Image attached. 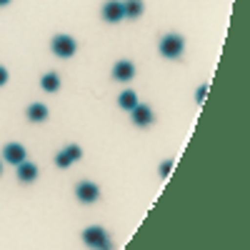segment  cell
<instances>
[{"label": "cell", "instance_id": "obj_8", "mask_svg": "<svg viewBox=\"0 0 250 250\" xmlns=\"http://www.w3.org/2000/svg\"><path fill=\"white\" fill-rule=\"evenodd\" d=\"M113 78L125 83V80H133L135 78V65L130 60H118L115 65H113Z\"/></svg>", "mask_w": 250, "mask_h": 250}, {"label": "cell", "instance_id": "obj_7", "mask_svg": "<svg viewBox=\"0 0 250 250\" xmlns=\"http://www.w3.org/2000/svg\"><path fill=\"white\" fill-rule=\"evenodd\" d=\"M3 155H5V163H13V165L28 160V153H25V148L20 143H8L3 148Z\"/></svg>", "mask_w": 250, "mask_h": 250}, {"label": "cell", "instance_id": "obj_19", "mask_svg": "<svg viewBox=\"0 0 250 250\" xmlns=\"http://www.w3.org/2000/svg\"><path fill=\"white\" fill-rule=\"evenodd\" d=\"M0 173H3V163H0Z\"/></svg>", "mask_w": 250, "mask_h": 250}, {"label": "cell", "instance_id": "obj_16", "mask_svg": "<svg viewBox=\"0 0 250 250\" xmlns=\"http://www.w3.org/2000/svg\"><path fill=\"white\" fill-rule=\"evenodd\" d=\"M205 95H208V85H200V88H198V93H195V100H198V103H203V100H205Z\"/></svg>", "mask_w": 250, "mask_h": 250}, {"label": "cell", "instance_id": "obj_18", "mask_svg": "<svg viewBox=\"0 0 250 250\" xmlns=\"http://www.w3.org/2000/svg\"><path fill=\"white\" fill-rule=\"evenodd\" d=\"M10 3V0H0V5H8Z\"/></svg>", "mask_w": 250, "mask_h": 250}, {"label": "cell", "instance_id": "obj_4", "mask_svg": "<svg viewBox=\"0 0 250 250\" xmlns=\"http://www.w3.org/2000/svg\"><path fill=\"white\" fill-rule=\"evenodd\" d=\"M83 158V150H80V145H65V148H62L58 155H55V165L58 168H70L73 163H78Z\"/></svg>", "mask_w": 250, "mask_h": 250}, {"label": "cell", "instance_id": "obj_12", "mask_svg": "<svg viewBox=\"0 0 250 250\" xmlns=\"http://www.w3.org/2000/svg\"><path fill=\"white\" fill-rule=\"evenodd\" d=\"M40 88H43L45 93L60 90V75H58V73H45L43 78H40Z\"/></svg>", "mask_w": 250, "mask_h": 250}, {"label": "cell", "instance_id": "obj_9", "mask_svg": "<svg viewBox=\"0 0 250 250\" xmlns=\"http://www.w3.org/2000/svg\"><path fill=\"white\" fill-rule=\"evenodd\" d=\"M130 113H133V123L140 125V128H145V125H150V123L155 120V118H153V110H150L148 105H140V103H138Z\"/></svg>", "mask_w": 250, "mask_h": 250}, {"label": "cell", "instance_id": "obj_13", "mask_svg": "<svg viewBox=\"0 0 250 250\" xmlns=\"http://www.w3.org/2000/svg\"><path fill=\"white\" fill-rule=\"evenodd\" d=\"M123 15L125 18H140L143 15V0H125L123 3Z\"/></svg>", "mask_w": 250, "mask_h": 250}, {"label": "cell", "instance_id": "obj_15", "mask_svg": "<svg viewBox=\"0 0 250 250\" xmlns=\"http://www.w3.org/2000/svg\"><path fill=\"white\" fill-rule=\"evenodd\" d=\"M170 170H173V163H170V160H168V163H160V175H163V178L168 175Z\"/></svg>", "mask_w": 250, "mask_h": 250}, {"label": "cell", "instance_id": "obj_11", "mask_svg": "<svg viewBox=\"0 0 250 250\" xmlns=\"http://www.w3.org/2000/svg\"><path fill=\"white\" fill-rule=\"evenodd\" d=\"M25 115H28V120H33V123H43V120L48 118V108L43 105V103H33V105H28Z\"/></svg>", "mask_w": 250, "mask_h": 250}, {"label": "cell", "instance_id": "obj_2", "mask_svg": "<svg viewBox=\"0 0 250 250\" xmlns=\"http://www.w3.org/2000/svg\"><path fill=\"white\" fill-rule=\"evenodd\" d=\"M158 48H160V55H163V58L175 60V58H180L183 50H185V40H183L180 35H175V33H168V35H163V40H160Z\"/></svg>", "mask_w": 250, "mask_h": 250}, {"label": "cell", "instance_id": "obj_10", "mask_svg": "<svg viewBox=\"0 0 250 250\" xmlns=\"http://www.w3.org/2000/svg\"><path fill=\"white\" fill-rule=\"evenodd\" d=\"M35 178H38V165L35 163H28V160L18 163V180L20 183H33Z\"/></svg>", "mask_w": 250, "mask_h": 250}, {"label": "cell", "instance_id": "obj_17", "mask_svg": "<svg viewBox=\"0 0 250 250\" xmlns=\"http://www.w3.org/2000/svg\"><path fill=\"white\" fill-rule=\"evenodd\" d=\"M5 83H8V70L0 65V85H5Z\"/></svg>", "mask_w": 250, "mask_h": 250}, {"label": "cell", "instance_id": "obj_3", "mask_svg": "<svg viewBox=\"0 0 250 250\" xmlns=\"http://www.w3.org/2000/svg\"><path fill=\"white\" fill-rule=\"evenodd\" d=\"M50 50L58 55V58H73L75 50H78V43L73 35H55L50 40Z\"/></svg>", "mask_w": 250, "mask_h": 250}, {"label": "cell", "instance_id": "obj_6", "mask_svg": "<svg viewBox=\"0 0 250 250\" xmlns=\"http://www.w3.org/2000/svg\"><path fill=\"white\" fill-rule=\"evenodd\" d=\"M125 15H123V3L120 0H108L105 5H103V20L105 23H120Z\"/></svg>", "mask_w": 250, "mask_h": 250}, {"label": "cell", "instance_id": "obj_1", "mask_svg": "<svg viewBox=\"0 0 250 250\" xmlns=\"http://www.w3.org/2000/svg\"><path fill=\"white\" fill-rule=\"evenodd\" d=\"M83 243L93 250H113V243H110V235L105 233V228L100 225H90L83 230Z\"/></svg>", "mask_w": 250, "mask_h": 250}, {"label": "cell", "instance_id": "obj_5", "mask_svg": "<svg viewBox=\"0 0 250 250\" xmlns=\"http://www.w3.org/2000/svg\"><path fill=\"white\" fill-rule=\"evenodd\" d=\"M75 195H78L80 203H95V200L100 198V188H98L95 183H90V180H83V183H78V188H75Z\"/></svg>", "mask_w": 250, "mask_h": 250}, {"label": "cell", "instance_id": "obj_14", "mask_svg": "<svg viewBox=\"0 0 250 250\" xmlns=\"http://www.w3.org/2000/svg\"><path fill=\"white\" fill-rule=\"evenodd\" d=\"M118 105H120L123 110H133V108L138 105V95H135L133 90H125V93H120V98H118Z\"/></svg>", "mask_w": 250, "mask_h": 250}]
</instances>
